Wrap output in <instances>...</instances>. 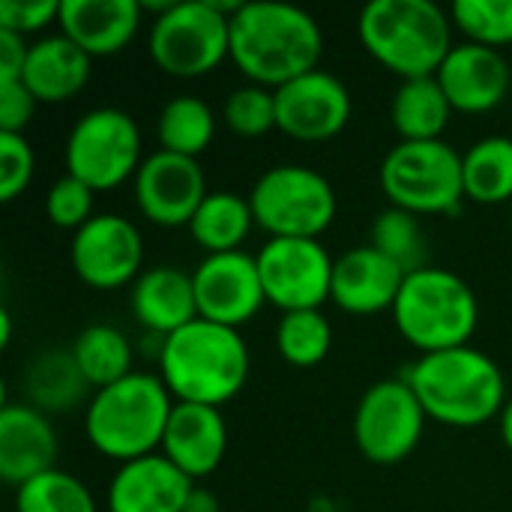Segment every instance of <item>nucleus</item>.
<instances>
[{
	"instance_id": "30",
	"label": "nucleus",
	"mask_w": 512,
	"mask_h": 512,
	"mask_svg": "<svg viewBox=\"0 0 512 512\" xmlns=\"http://www.w3.org/2000/svg\"><path fill=\"white\" fill-rule=\"evenodd\" d=\"M216 135V114L198 96H177L162 105L156 120L159 150L198 159Z\"/></svg>"
},
{
	"instance_id": "26",
	"label": "nucleus",
	"mask_w": 512,
	"mask_h": 512,
	"mask_svg": "<svg viewBox=\"0 0 512 512\" xmlns=\"http://www.w3.org/2000/svg\"><path fill=\"white\" fill-rule=\"evenodd\" d=\"M450 114L453 105L435 75L408 78L393 93L390 117L402 141H438Z\"/></svg>"
},
{
	"instance_id": "2",
	"label": "nucleus",
	"mask_w": 512,
	"mask_h": 512,
	"mask_svg": "<svg viewBox=\"0 0 512 512\" xmlns=\"http://www.w3.org/2000/svg\"><path fill=\"white\" fill-rule=\"evenodd\" d=\"M402 378L414 387L426 417L444 426H483L492 417H501L507 405L501 366L471 345L423 354Z\"/></svg>"
},
{
	"instance_id": "20",
	"label": "nucleus",
	"mask_w": 512,
	"mask_h": 512,
	"mask_svg": "<svg viewBox=\"0 0 512 512\" xmlns=\"http://www.w3.org/2000/svg\"><path fill=\"white\" fill-rule=\"evenodd\" d=\"M228 450V426L219 408L195 405V402H174L168 429L162 438L159 453L177 465L192 483L213 474Z\"/></svg>"
},
{
	"instance_id": "33",
	"label": "nucleus",
	"mask_w": 512,
	"mask_h": 512,
	"mask_svg": "<svg viewBox=\"0 0 512 512\" xmlns=\"http://www.w3.org/2000/svg\"><path fill=\"white\" fill-rule=\"evenodd\" d=\"M15 512H96V501L75 474L54 468L15 489Z\"/></svg>"
},
{
	"instance_id": "6",
	"label": "nucleus",
	"mask_w": 512,
	"mask_h": 512,
	"mask_svg": "<svg viewBox=\"0 0 512 512\" xmlns=\"http://www.w3.org/2000/svg\"><path fill=\"white\" fill-rule=\"evenodd\" d=\"M393 321L420 354H438L471 342L480 324V300L462 276L429 264L405 276Z\"/></svg>"
},
{
	"instance_id": "5",
	"label": "nucleus",
	"mask_w": 512,
	"mask_h": 512,
	"mask_svg": "<svg viewBox=\"0 0 512 512\" xmlns=\"http://www.w3.org/2000/svg\"><path fill=\"white\" fill-rule=\"evenodd\" d=\"M363 48L402 81L438 75L453 42V18L432 0H372L357 18Z\"/></svg>"
},
{
	"instance_id": "23",
	"label": "nucleus",
	"mask_w": 512,
	"mask_h": 512,
	"mask_svg": "<svg viewBox=\"0 0 512 512\" xmlns=\"http://www.w3.org/2000/svg\"><path fill=\"white\" fill-rule=\"evenodd\" d=\"M135 321L150 333L168 339L180 327L192 324L198 318V300L192 273H183L180 267H150L144 270L129 297Z\"/></svg>"
},
{
	"instance_id": "28",
	"label": "nucleus",
	"mask_w": 512,
	"mask_h": 512,
	"mask_svg": "<svg viewBox=\"0 0 512 512\" xmlns=\"http://www.w3.org/2000/svg\"><path fill=\"white\" fill-rule=\"evenodd\" d=\"M465 198L477 204H501L512 198V138L489 135L462 153Z\"/></svg>"
},
{
	"instance_id": "40",
	"label": "nucleus",
	"mask_w": 512,
	"mask_h": 512,
	"mask_svg": "<svg viewBox=\"0 0 512 512\" xmlns=\"http://www.w3.org/2000/svg\"><path fill=\"white\" fill-rule=\"evenodd\" d=\"M27 51H30V45L24 42V36L0 30V78H21Z\"/></svg>"
},
{
	"instance_id": "3",
	"label": "nucleus",
	"mask_w": 512,
	"mask_h": 512,
	"mask_svg": "<svg viewBox=\"0 0 512 512\" xmlns=\"http://www.w3.org/2000/svg\"><path fill=\"white\" fill-rule=\"evenodd\" d=\"M159 378L177 402L219 408L249 378V348L231 327L195 318L159 348Z\"/></svg>"
},
{
	"instance_id": "41",
	"label": "nucleus",
	"mask_w": 512,
	"mask_h": 512,
	"mask_svg": "<svg viewBox=\"0 0 512 512\" xmlns=\"http://www.w3.org/2000/svg\"><path fill=\"white\" fill-rule=\"evenodd\" d=\"M183 512H222L219 507V498L210 492V489H204V486H192V492H189V498H186V507Z\"/></svg>"
},
{
	"instance_id": "42",
	"label": "nucleus",
	"mask_w": 512,
	"mask_h": 512,
	"mask_svg": "<svg viewBox=\"0 0 512 512\" xmlns=\"http://www.w3.org/2000/svg\"><path fill=\"white\" fill-rule=\"evenodd\" d=\"M501 438H504L507 450H510V453H512V396H510V399H507L504 411H501Z\"/></svg>"
},
{
	"instance_id": "8",
	"label": "nucleus",
	"mask_w": 512,
	"mask_h": 512,
	"mask_svg": "<svg viewBox=\"0 0 512 512\" xmlns=\"http://www.w3.org/2000/svg\"><path fill=\"white\" fill-rule=\"evenodd\" d=\"M381 189L390 207L414 216L459 213L465 201L462 153L438 141H399L381 162Z\"/></svg>"
},
{
	"instance_id": "17",
	"label": "nucleus",
	"mask_w": 512,
	"mask_h": 512,
	"mask_svg": "<svg viewBox=\"0 0 512 512\" xmlns=\"http://www.w3.org/2000/svg\"><path fill=\"white\" fill-rule=\"evenodd\" d=\"M435 78L444 87L453 111L486 114L507 99L512 72L507 57L498 48H486L477 42H456Z\"/></svg>"
},
{
	"instance_id": "25",
	"label": "nucleus",
	"mask_w": 512,
	"mask_h": 512,
	"mask_svg": "<svg viewBox=\"0 0 512 512\" xmlns=\"http://www.w3.org/2000/svg\"><path fill=\"white\" fill-rule=\"evenodd\" d=\"M90 393L87 378L81 375L72 351L48 348L36 354L24 369V396L42 414H66L78 408Z\"/></svg>"
},
{
	"instance_id": "19",
	"label": "nucleus",
	"mask_w": 512,
	"mask_h": 512,
	"mask_svg": "<svg viewBox=\"0 0 512 512\" xmlns=\"http://www.w3.org/2000/svg\"><path fill=\"white\" fill-rule=\"evenodd\" d=\"M405 276L408 273L375 246H357L336 258L330 300L348 315H378L384 309L393 312Z\"/></svg>"
},
{
	"instance_id": "12",
	"label": "nucleus",
	"mask_w": 512,
	"mask_h": 512,
	"mask_svg": "<svg viewBox=\"0 0 512 512\" xmlns=\"http://www.w3.org/2000/svg\"><path fill=\"white\" fill-rule=\"evenodd\" d=\"M267 303L285 312L321 309L333 291L336 261L318 240L303 237H270L255 255Z\"/></svg>"
},
{
	"instance_id": "44",
	"label": "nucleus",
	"mask_w": 512,
	"mask_h": 512,
	"mask_svg": "<svg viewBox=\"0 0 512 512\" xmlns=\"http://www.w3.org/2000/svg\"><path fill=\"white\" fill-rule=\"evenodd\" d=\"M510 225H512V210H510Z\"/></svg>"
},
{
	"instance_id": "10",
	"label": "nucleus",
	"mask_w": 512,
	"mask_h": 512,
	"mask_svg": "<svg viewBox=\"0 0 512 512\" xmlns=\"http://www.w3.org/2000/svg\"><path fill=\"white\" fill-rule=\"evenodd\" d=\"M141 129L120 108H93L75 120L66 138V174L84 180L93 192H108L135 180L141 162Z\"/></svg>"
},
{
	"instance_id": "7",
	"label": "nucleus",
	"mask_w": 512,
	"mask_h": 512,
	"mask_svg": "<svg viewBox=\"0 0 512 512\" xmlns=\"http://www.w3.org/2000/svg\"><path fill=\"white\" fill-rule=\"evenodd\" d=\"M243 3L180 0L150 24V57L171 78H201L231 57V15Z\"/></svg>"
},
{
	"instance_id": "11",
	"label": "nucleus",
	"mask_w": 512,
	"mask_h": 512,
	"mask_svg": "<svg viewBox=\"0 0 512 512\" xmlns=\"http://www.w3.org/2000/svg\"><path fill=\"white\" fill-rule=\"evenodd\" d=\"M426 411L405 378H384L372 384L354 411V441L357 450L372 465L405 462L426 429Z\"/></svg>"
},
{
	"instance_id": "1",
	"label": "nucleus",
	"mask_w": 512,
	"mask_h": 512,
	"mask_svg": "<svg viewBox=\"0 0 512 512\" xmlns=\"http://www.w3.org/2000/svg\"><path fill=\"white\" fill-rule=\"evenodd\" d=\"M324 51L318 21L291 3L249 0L231 15V60L258 87L282 84L315 72Z\"/></svg>"
},
{
	"instance_id": "29",
	"label": "nucleus",
	"mask_w": 512,
	"mask_h": 512,
	"mask_svg": "<svg viewBox=\"0 0 512 512\" xmlns=\"http://www.w3.org/2000/svg\"><path fill=\"white\" fill-rule=\"evenodd\" d=\"M72 357L93 390L111 387L132 375V345L111 324H90L72 342Z\"/></svg>"
},
{
	"instance_id": "32",
	"label": "nucleus",
	"mask_w": 512,
	"mask_h": 512,
	"mask_svg": "<svg viewBox=\"0 0 512 512\" xmlns=\"http://www.w3.org/2000/svg\"><path fill=\"white\" fill-rule=\"evenodd\" d=\"M381 255L396 261L405 273L429 267V243L423 225L414 213L402 207H387L372 222V243Z\"/></svg>"
},
{
	"instance_id": "16",
	"label": "nucleus",
	"mask_w": 512,
	"mask_h": 512,
	"mask_svg": "<svg viewBox=\"0 0 512 512\" xmlns=\"http://www.w3.org/2000/svg\"><path fill=\"white\" fill-rule=\"evenodd\" d=\"M351 120L348 87L324 69L306 72L276 90V129L294 141L321 144Z\"/></svg>"
},
{
	"instance_id": "37",
	"label": "nucleus",
	"mask_w": 512,
	"mask_h": 512,
	"mask_svg": "<svg viewBox=\"0 0 512 512\" xmlns=\"http://www.w3.org/2000/svg\"><path fill=\"white\" fill-rule=\"evenodd\" d=\"M36 156L24 135L0 132V201H15L33 180Z\"/></svg>"
},
{
	"instance_id": "27",
	"label": "nucleus",
	"mask_w": 512,
	"mask_h": 512,
	"mask_svg": "<svg viewBox=\"0 0 512 512\" xmlns=\"http://www.w3.org/2000/svg\"><path fill=\"white\" fill-rule=\"evenodd\" d=\"M255 225L249 198H240L237 192L216 189L207 192L204 204L198 207L195 219L189 222L192 240L207 249V255L219 252H240V243L249 237Z\"/></svg>"
},
{
	"instance_id": "36",
	"label": "nucleus",
	"mask_w": 512,
	"mask_h": 512,
	"mask_svg": "<svg viewBox=\"0 0 512 512\" xmlns=\"http://www.w3.org/2000/svg\"><path fill=\"white\" fill-rule=\"evenodd\" d=\"M93 204H96V192L72 177V174H63L51 189H48V198H45V213L48 219L57 225V228H66V231H78L84 228L96 213H93Z\"/></svg>"
},
{
	"instance_id": "39",
	"label": "nucleus",
	"mask_w": 512,
	"mask_h": 512,
	"mask_svg": "<svg viewBox=\"0 0 512 512\" xmlns=\"http://www.w3.org/2000/svg\"><path fill=\"white\" fill-rule=\"evenodd\" d=\"M36 105V96L27 90L21 78H0V132L24 135Z\"/></svg>"
},
{
	"instance_id": "14",
	"label": "nucleus",
	"mask_w": 512,
	"mask_h": 512,
	"mask_svg": "<svg viewBox=\"0 0 512 512\" xmlns=\"http://www.w3.org/2000/svg\"><path fill=\"white\" fill-rule=\"evenodd\" d=\"M132 189L141 216L159 228L189 225L210 192L198 159L168 150H156L141 162Z\"/></svg>"
},
{
	"instance_id": "18",
	"label": "nucleus",
	"mask_w": 512,
	"mask_h": 512,
	"mask_svg": "<svg viewBox=\"0 0 512 512\" xmlns=\"http://www.w3.org/2000/svg\"><path fill=\"white\" fill-rule=\"evenodd\" d=\"M60 453L51 417L30 402H6L0 411V480L21 489L33 477L54 471Z\"/></svg>"
},
{
	"instance_id": "38",
	"label": "nucleus",
	"mask_w": 512,
	"mask_h": 512,
	"mask_svg": "<svg viewBox=\"0 0 512 512\" xmlns=\"http://www.w3.org/2000/svg\"><path fill=\"white\" fill-rule=\"evenodd\" d=\"M57 18H60V0H36V3L0 0V30L15 36L39 33Z\"/></svg>"
},
{
	"instance_id": "43",
	"label": "nucleus",
	"mask_w": 512,
	"mask_h": 512,
	"mask_svg": "<svg viewBox=\"0 0 512 512\" xmlns=\"http://www.w3.org/2000/svg\"><path fill=\"white\" fill-rule=\"evenodd\" d=\"M0 324H3V333H0V345L6 348V345H9V339H12V321H9V312H6V309L0 312Z\"/></svg>"
},
{
	"instance_id": "15",
	"label": "nucleus",
	"mask_w": 512,
	"mask_h": 512,
	"mask_svg": "<svg viewBox=\"0 0 512 512\" xmlns=\"http://www.w3.org/2000/svg\"><path fill=\"white\" fill-rule=\"evenodd\" d=\"M192 285L198 300V318L231 330L252 321L267 303L258 258L243 249L207 255L195 267Z\"/></svg>"
},
{
	"instance_id": "24",
	"label": "nucleus",
	"mask_w": 512,
	"mask_h": 512,
	"mask_svg": "<svg viewBox=\"0 0 512 512\" xmlns=\"http://www.w3.org/2000/svg\"><path fill=\"white\" fill-rule=\"evenodd\" d=\"M90 66L93 57L84 48H78L63 33H51L30 45L21 81L36 96V102L57 105L84 90L90 81Z\"/></svg>"
},
{
	"instance_id": "22",
	"label": "nucleus",
	"mask_w": 512,
	"mask_h": 512,
	"mask_svg": "<svg viewBox=\"0 0 512 512\" xmlns=\"http://www.w3.org/2000/svg\"><path fill=\"white\" fill-rule=\"evenodd\" d=\"M138 0H60V33L90 57L120 54L141 27Z\"/></svg>"
},
{
	"instance_id": "21",
	"label": "nucleus",
	"mask_w": 512,
	"mask_h": 512,
	"mask_svg": "<svg viewBox=\"0 0 512 512\" xmlns=\"http://www.w3.org/2000/svg\"><path fill=\"white\" fill-rule=\"evenodd\" d=\"M192 480L162 453L126 462L108 483V512H183Z\"/></svg>"
},
{
	"instance_id": "4",
	"label": "nucleus",
	"mask_w": 512,
	"mask_h": 512,
	"mask_svg": "<svg viewBox=\"0 0 512 512\" xmlns=\"http://www.w3.org/2000/svg\"><path fill=\"white\" fill-rule=\"evenodd\" d=\"M171 408L174 396L159 375L132 372L93 393L84 411V435L96 453L126 465L162 447Z\"/></svg>"
},
{
	"instance_id": "31",
	"label": "nucleus",
	"mask_w": 512,
	"mask_h": 512,
	"mask_svg": "<svg viewBox=\"0 0 512 512\" xmlns=\"http://www.w3.org/2000/svg\"><path fill=\"white\" fill-rule=\"evenodd\" d=\"M333 348V327L321 309L285 312L276 327V351L288 366L312 369L327 360Z\"/></svg>"
},
{
	"instance_id": "9",
	"label": "nucleus",
	"mask_w": 512,
	"mask_h": 512,
	"mask_svg": "<svg viewBox=\"0 0 512 512\" xmlns=\"http://www.w3.org/2000/svg\"><path fill=\"white\" fill-rule=\"evenodd\" d=\"M255 225L270 237L318 240L336 219V189L306 165H273L249 192Z\"/></svg>"
},
{
	"instance_id": "34",
	"label": "nucleus",
	"mask_w": 512,
	"mask_h": 512,
	"mask_svg": "<svg viewBox=\"0 0 512 512\" xmlns=\"http://www.w3.org/2000/svg\"><path fill=\"white\" fill-rule=\"evenodd\" d=\"M450 18L468 42L498 51L512 45V0H456Z\"/></svg>"
},
{
	"instance_id": "35",
	"label": "nucleus",
	"mask_w": 512,
	"mask_h": 512,
	"mask_svg": "<svg viewBox=\"0 0 512 512\" xmlns=\"http://www.w3.org/2000/svg\"><path fill=\"white\" fill-rule=\"evenodd\" d=\"M225 126L240 138H261L276 129V90L246 84L228 93L222 105Z\"/></svg>"
},
{
	"instance_id": "13",
	"label": "nucleus",
	"mask_w": 512,
	"mask_h": 512,
	"mask_svg": "<svg viewBox=\"0 0 512 512\" xmlns=\"http://www.w3.org/2000/svg\"><path fill=\"white\" fill-rule=\"evenodd\" d=\"M72 270L96 291H114L135 285L144 273V240L138 228L117 213H96L84 228L72 234Z\"/></svg>"
}]
</instances>
